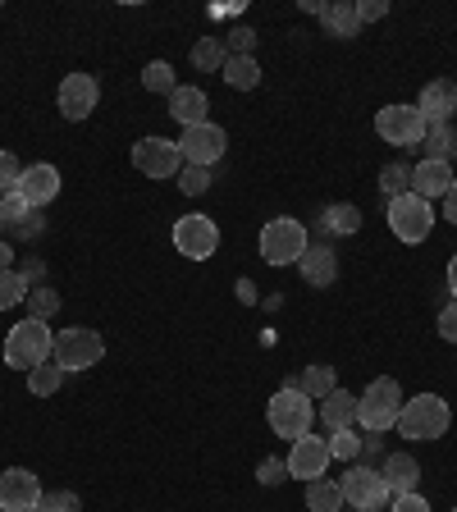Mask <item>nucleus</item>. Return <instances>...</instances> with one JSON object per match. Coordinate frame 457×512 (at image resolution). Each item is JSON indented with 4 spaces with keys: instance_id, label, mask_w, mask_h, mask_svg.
Here are the masks:
<instances>
[{
    "instance_id": "7ed1b4c3",
    "label": "nucleus",
    "mask_w": 457,
    "mask_h": 512,
    "mask_svg": "<svg viewBox=\"0 0 457 512\" xmlns=\"http://www.w3.org/2000/svg\"><path fill=\"white\" fill-rule=\"evenodd\" d=\"M51 348H55V334H51V320H19L5 339V366L10 371H32V366L51 362Z\"/></svg>"
},
{
    "instance_id": "0eeeda50",
    "label": "nucleus",
    "mask_w": 457,
    "mask_h": 512,
    "mask_svg": "<svg viewBox=\"0 0 457 512\" xmlns=\"http://www.w3.org/2000/svg\"><path fill=\"white\" fill-rule=\"evenodd\" d=\"M51 357L60 362V371H92L101 357H106V339L96 330H87V325H74V330H60L55 334V348Z\"/></svg>"
},
{
    "instance_id": "a211bd4d",
    "label": "nucleus",
    "mask_w": 457,
    "mask_h": 512,
    "mask_svg": "<svg viewBox=\"0 0 457 512\" xmlns=\"http://www.w3.org/2000/svg\"><path fill=\"white\" fill-rule=\"evenodd\" d=\"M298 270H302V284H311V288H330L334 279H339V252H334L330 243H311L307 252H302Z\"/></svg>"
},
{
    "instance_id": "c03bdc74",
    "label": "nucleus",
    "mask_w": 457,
    "mask_h": 512,
    "mask_svg": "<svg viewBox=\"0 0 457 512\" xmlns=\"http://www.w3.org/2000/svg\"><path fill=\"white\" fill-rule=\"evenodd\" d=\"M19 275H23V284H28V293H32V288H42L46 284V261H42V256H32V261H23Z\"/></svg>"
},
{
    "instance_id": "4468645a",
    "label": "nucleus",
    "mask_w": 457,
    "mask_h": 512,
    "mask_svg": "<svg viewBox=\"0 0 457 512\" xmlns=\"http://www.w3.org/2000/svg\"><path fill=\"white\" fill-rule=\"evenodd\" d=\"M288 476L293 480H320L325 471H330V439H316V435H302V439H293V448H288Z\"/></svg>"
},
{
    "instance_id": "9d476101",
    "label": "nucleus",
    "mask_w": 457,
    "mask_h": 512,
    "mask_svg": "<svg viewBox=\"0 0 457 512\" xmlns=\"http://www.w3.org/2000/svg\"><path fill=\"white\" fill-rule=\"evenodd\" d=\"M133 165H138V174H147V179H179L183 151H179V142L151 133V138L133 142Z\"/></svg>"
},
{
    "instance_id": "412c9836",
    "label": "nucleus",
    "mask_w": 457,
    "mask_h": 512,
    "mask_svg": "<svg viewBox=\"0 0 457 512\" xmlns=\"http://www.w3.org/2000/svg\"><path fill=\"white\" fill-rule=\"evenodd\" d=\"M316 416H320V426H325V430L357 426V394H348V389H334L330 398H320Z\"/></svg>"
},
{
    "instance_id": "aec40b11",
    "label": "nucleus",
    "mask_w": 457,
    "mask_h": 512,
    "mask_svg": "<svg viewBox=\"0 0 457 512\" xmlns=\"http://www.w3.org/2000/svg\"><path fill=\"white\" fill-rule=\"evenodd\" d=\"M206 110H211V96L202 92V87H192V83H179L170 92V115L179 119L183 128L192 124H206Z\"/></svg>"
},
{
    "instance_id": "5fc2aeb1",
    "label": "nucleus",
    "mask_w": 457,
    "mask_h": 512,
    "mask_svg": "<svg viewBox=\"0 0 457 512\" xmlns=\"http://www.w3.org/2000/svg\"><path fill=\"white\" fill-rule=\"evenodd\" d=\"M5 229H10V224H5V220H0V234H5Z\"/></svg>"
},
{
    "instance_id": "bb28decb",
    "label": "nucleus",
    "mask_w": 457,
    "mask_h": 512,
    "mask_svg": "<svg viewBox=\"0 0 457 512\" xmlns=\"http://www.w3.org/2000/svg\"><path fill=\"white\" fill-rule=\"evenodd\" d=\"M298 384H302V394H307L311 403H320V398H330L334 389H339V375H334V366L316 362V366H307V371L298 375Z\"/></svg>"
},
{
    "instance_id": "de8ad7c7",
    "label": "nucleus",
    "mask_w": 457,
    "mask_h": 512,
    "mask_svg": "<svg viewBox=\"0 0 457 512\" xmlns=\"http://www.w3.org/2000/svg\"><path fill=\"white\" fill-rule=\"evenodd\" d=\"M380 453H384V439H380V435H362V458L375 462Z\"/></svg>"
},
{
    "instance_id": "b1692460",
    "label": "nucleus",
    "mask_w": 457,
    "mask_h": 512,
    "mask_svg": "<svg viewBox=\"0 0 457 512\" xmlns=\"http://www.w3.org/2000/svg\"><path fill=\"white\" fill-rule=\"evenodd\" d=\"M320 229L330 238H352L357 229H362V211L352 202H330L325 211H320Z\"/></svg>"
},
{
    "instance_id": "09e8293b",
    "label": "nucleus",
    "mask_w": 457,
    "mask_h": 512,
    "mask_svg": "<svg viewBox=\"0 0 457 512\" xmlns=\"http://www.w3.org/2000/svg\"><path fill=\"white\" fill-rule=\"evenodd\" d=\"M238 302H243V307H252V302H256V284H252V279H238Z\"/></svg>"
},
{
    "instance_id": "f704fd0d",
    "label": "nucleus",
    "mask_w": 457,
    "mask_h": 512,
    "mask_svg": "<svg viewBox=\"0 0 457 512\" xmlns=\"http://www.w3.org/2000/svg\"><path fill=\"white\" fill-rule=\"evenodd\" d=\"M55 311H60V293H55L51 284L32 288V293H28V316H32V320H51Z\"/></svg>"
},
{
    "instance_id": "9b49d317",
    "label": "nucleus",
    "mask_w": 457,
    "mask_h": 512,
    "mask_svg": "<svg viewBox=\"0 0 457 512\" xmlns=\"http://www.w3.org/2000/svg\"><path fill=\"white\" fill-rule=\"evenodd\" d=\"M179 151H183V165H202V170H211L215 160H224V151H229V133H224L220 124H192L183 128L179 138Z\"/></svg>"
},
{
    "instance_id": "72a5a7b5",
    "label": "nucleus",
    "mask_w": 457,
    "mask_h": 512,
    "mask_svg": "<svg viewBox=\"0 0 457 512\" xmlns=\"http://www.w3.org/2000/svg\"><path fill=\"white\" fill-rule=\"evenodd\" d=\"M19 302H28V284H23L19 270H0V311L19 307Z\"/></svg>"
},
{
    "instance_id": "6e6d98bb",
    "label": "nucleus",
    "mask_w": 457,
    "mask_h": 512,
    "mask_svg": "<svg viewBox=\"0 0 457 512\" xmlns=\"http://www.w3.org/2000/svg\"><path fill=\"white\" fill-rule=\"evenodd\" d=\"M453 512H457V508H453Z\"/></svg>"
},
{
    "instance_id": "37998d69",
    "label": "nucleus",
    "mask_w": 457,
    "mask_h": 512,
    "mask_svg": "<svg viewBox=\"0 0 457 512\" xmlns=\"http://www.w3.org/2000/svg\"><path fill=\"white\" fill-rule=\"evenodd\" d=\"M19 174H23L19 156H14V151H0V188H14V183H19Z\"/></svg>"
},
{
    "instance_id": "393cba45",
    "label": "nucleus",
    "mask_w": 457,
    "mask_h": 512,
    "mask_svg": "<svg viewBox=\"0 0 457 512\" xmlns=\"http://www.w3.org/2000/svg\"><path fill=\"white\" fill-rule=\"evenodd\" d=\"M220 78L234 87V92H256V87H261V64H256V55H229Z\"/></svg>"
},
{
    "instance_id": "5701e85b",
    "label": "nucleus",
    "mask_w": 457,
    "mask_h": 512,
    "mask_svg": "<svg viewBox=\"0 0 457 512\" xmlns=\"http://www.w3.org/2000/svg\"><path fill=\"white\" fill-rule=\"evenodd\" d=\"M320 23H325V37H339V42L357 37V32H362L357 0H330V5H325V14H320Z\"/></svg>"
},
{
    "instance_id": "79ce46f5",
    "label": "nucleus",
    "mask_w": 457,
    "mask_h": 512,
    "mask_svg": "<svg viewBox=\"0 0 457 512\" xmlns=\"http://www.w3.org/2000/svg\"><path fill=\"white\" fill-rule=\"evenodd\" d=\"M389 512H430V503L421 490H412V494H394V499H389Z\"/></svg>"
},
{
    "instance_id": "ea45409f",
    "label": "nucleus",
    "mask_w": 457,
    "mask_h": 512,
    "mask_svg": "<svg viewBox=\"0 0 457 512\" xmlns=\"http://www.w3.org/2000/svg\"><path fill=\"white\" fill-rule=\"evenodd\" d=\"M224 51H229V55H252L256 51V32L243 28V23H238V28H229V37H224Z\"/></svg>"
},
{
    "instance_id": "c9c22d12",
    "label": "nucleus",
    "mask_w": 457,
    "mask_h": 512,
    "mask_svg": "<svg viewBox=\"0 0 457 512\" xmlns=\"http://www.w3.org/2000/svg\"><path fill=\"white\" fill-rule=\"evenodd\" d=\"M37 512H83V499L74 490H46Z\"/></svg>"
},
{
    "instance_id": "4c0bfd02",
    "label": "nucleus",
    "mask_w": 457,
    "mask_h": 512,
    "mask_svg": "<svg viewBox=\"0 0 457 512\" xmlns=\"http://www.w3.org/2000/svg\"><path fill=\"white\" fill-rule=\"evenodd\" d=\"M256 480H261L266 490H275V485H284V480H293V476H288V462L284 458H261V462H256Z\"/></svg>"
},
{
    "instance_id": "a19ab883",
    "label": "nucleus",
    "mask_w": 457,
    "mask_h": 512,
    "mask_svg": "<svg viewBox=\"0 0 457 512\" xmlns=\"http://www.w3.org/2000/svg\"><path fill=\"white\" fill-rule=\"evenodd\" d=\"M42 229H46V215H42V211H28V215H23V220L10 229V234H14V238H23V243H32V238L42 234Z\"/></svg>"
},
{
    "instance_id": "39448f33",
    "label": "nucleus",
    "mask_w": 457,
    "mask_h": 512,
    "mask_svg": "<svg viewBox=\"0 0 457 512\" xmlns=\"http://www.w3.org/2000/svg\"><path fill=\"white\" fill-rule=\"evenodd\" d=\"M266 421H270V430H275L279 439H302V435H311V421H316V403H311L302 389H279L275 398L266 403Z\"/></svg>"
},
{
    "instance_id": "f8f14e48",
    "label": "nucleus",
    "mask_w": 457,
    "mask_h": 512,
    "mask_svg": "<svg viewBox=\"0 0 457 512\" xmlns=\"http://www.w3.org/2000/svg\"><path fill=\"white\" fill-rule=\"evenodd\" d=\"M174 247L188 261H211L220 247V229L211 215H183V220H174Z\"/></svg>"
},
{
    "instance_id": "f03ea898",
    "label": "nucleus",
    "mask_w": 457,
    "mask_h": 512,
    "mask_svg": "<svg viewBox=\"0 0 457 512\" xmlns=\"http://www.w3.org/2000/svg\"><path fill=\"white\" fill-rule=\"evenodd\" d=\"M398 412H403V389H398V380H389V375L371 380L362 394H357V426H362L366 435H384V430H394Z\"/></svg>"
},
{
    "instance_id": "2f4dec72",
    "label": "nucleus",
    "mask_w": 457,
    "mask_h": 512,
    "mask_svg": "<svg viewBox=\"0 0 457 512\" xmlns=\"http://www.w3.org/2000/svg\"><path fill=\"white\" fill-rule=\"evenodd\" d=\"M142 87L147 92H160V96H170L174 87H179V78H174V69L165 60H151L147 69H142Z\"/></svg>"
},
{
    "instance_id": "864d4df0",
    "label": "nucleus",
    "mask_w": 457,
    "mask_h": 512,
    "mask_svg": "<svg viewBox=\"0 0 457 512\" xmlns=\"http://www.w3.org/2000/svg\"><path fill=\"white\" fill-rule=\"evenodd\" d=\"M302 14H316V19H320V14H325V5H320V0H302Z\"/></svg>"
},
{
    "instance_id": "49530a36",
    "label": "nucleus",
    "mask_w": 457,
    "mask_h": 512,
    "mask_svg": "<svg viewBox=\"0 0 457 512\" xmlns=\"http://www.w3.org/2000/svg\"><path fill=\"white\" fill-rule=\"evenodd\" d=\"M439 339L457 343V302H448V307L439 311Z\"/></svg>"
},
{
    "instance_id": "a18cd8bd",
    "label": "nucleus",
    "mask_w": 457,
    "mask_h": 512,
    "mask_svg": "<svg viewBox=\"0 0 457 512\" xmlns=\"http://www.w3.org/2000/svg\"><path fill=\"white\" fill-rule=\"evenodd\" d=\"M389 14V0H357V19L362 23H380Z\"/></svg>"
},
{
    "instance_id": "c756f323",
    "label": "nucleus",
    "mask_w": 457,
    "mask_h": 512,
    "mask_svg": "<svg viewBox=\"0 0 457 512\" xmlns=\"http://www.w3.org/2000/svg\"><path fill=\"white\" fill-rule=\"evenodd\" d=\"M60 384H64V371H60V362H55V357L28 371V389H32V398H51V394H60Z\"/></svg>"
},
{
    "instance_id": "c85d7f7f",
    "label": "nucleus",
    "mask_w": 457,
    "mask_h": 512,
    "mask_svg": "<svg viewBox=\"0 0 457 512\" xmlns=\"http://www.w3.org/2000/svg\"><path fill=\"white\" fill-rule=\"evenodd\" d=\"M229 51H224V37H197L192 42V64L202 69V74H220Z\"/></svg>"
},
{
    "instance_id": "423d86ee",
    "label": "nucleus",
    "mask_w": 457,
    "mask_h": 512,
    "mask_svg": "<svg viewBox=\"0 0 457 512\" xmlns=\"http://www.w3.org/2000/svg\"><path fill=\"white\" fill-rule=\"evenodd\" d=\"M339 490H343V508H357V512H380V508H389V499H394L389 480H384L375 467H366V462H352V467L343 471Z\"/></svg>"
},
{
    "instance_id": "cd10ccee",
    "label": "nucleus",
    "mask_w": 457,
    "mask_h": 512,
    "mask_svg": "<svg viewBox=\"0 0 457 512\" xmlns=\"http://www.w3.org/2000/svg\"><path fill=\"white\" fill-rule=\"evenodd\" d=\"M307 512H343V490L339 480H311L307 485Z\"/></svg>"
},
{
    "instance_id": "603ef678",
    "label": "nucleus",
    "mask_w": 457,
    "mask_h": 512,
    "mask_svg": "<svg viewBox=\"0 0 457 512\" xmlns=\"http://www.w3.org/2000/svg\"><path fill=\"white\" fill-rule=\"evenodd\" d=\"M448 293H453V302H457V252L448 256Z\"/></svg>"
},
{
    "instance_id": "a878e982",
    "label": "nucleus",
    "mask_w": 457,
    "mask_h": 512,
    "mask_svg": "<svg viewBox=\"0 0 457 512\" xmlns=\"http://www.w3.org/2000/svg\"><path fill=\"white\" fill-rule=\"evenodd\" d=\"M421 151H426V160H448V165H453V156H457V128L453 124H430L426 138H421Z\"/></svg>"
},
{
    "instance_id": "ddd939ff",
    "label": "nucleus",
    "mask_w": 457,
    "mask_h": 512,
    "mask_svg": "<svg viewBox=\"0 0 457 512\" xmlns=\"http://www.w3.org/2000/svg\"><path fill=\"white\" fill-rule=\"evenodd\" d=\"M55 101H60V115L69 119V124H83V119L101 106V83H96L92 74H64Z\"/></svg>"
},
{
    "instance_id": "2eb2a0df",
    "label": "nucleus",
    "mask_w": 457,
    "mask_h": 512,
    "mask_svg": "<svg viewBox=\"0 0 457 512\" xmlns=\"http://www.w3.org/2000/svg\"><path fill=\"white\" fill-rule=\"evenodd\" d=\"M42 485L28 467H5L0 471V512H37L42 503Z\"/></svg>"
},
{
    "instance_id": "f257e3e1",
    "label": "nucleus",
    "mask_w": 457,
    "mask_h": 512,
    "mask_svg": "<svg viewBox=\"0 0 457 512\" xmlns=\"http://www.w3.org/2000/svg\"><path fill=\"white\" fill-rule=\"evenodd\" d=\"M453 426V407L444 403L439 394H416L403 398V412H398V435L412 439V444H435V439L448 435Z\"/></svg>"
},
{
    "instance_id": "1a4fd4ad",
    "label": "nucleus",
    "mask_w": 457,
    "mask_h": 512,
    "mask_svg": "<svg viewBox=\"0 0 457 512\" xmlns=\"http://www.w3.org/2000/svg\"><path fill=\"white\" fill-rule=\"evenodd\" d=\"M426 128V115L416 106H403V101H394V106H384L375 115V138H384L389 147H421Z\"/></svg>"
},
{
    "instance_id": "7c9ffc66",
    "label": "nucleus",
    "mask_w": 457,
    "mask_h": 512,
    "mask_svg": "<svg viewBox=\"0 0 457 512\" xmlns=\"http://www.w3.org/2000/svg\"><path fill=\"white\" fill-rule=\"evenodd\" d=\"M412 170L416 165H407V160H389L380 170V192L394 202V197H403V192H412Z\"/></svg>"
},
{
    "instance_id": "58836bf2",
    "label": "nucleus",
    "mask_w": 457,
    "mask_h": 512,
    "mask_svg": "<svg viewBox=\"0 0 457 512\" xmlns=\"http://www.w3.org/2000/svg\"><path fill=\"white\" fill-rule=\"evenodd\" d=\"M28 211H32V206L23 202V192H19V188H10V192H5V197H0V220L10 224V229H14V224H19Z\"/></svg>"
},
{
    "instance_id": "4be33fe9",
    "label": "nucleus",
    "mask_w": 457,
    "mask_h": 512,
    "mask_svg": "<svg viewBox=\"0 0 457 512\" xmlns=\"http://www.w3.org/2000/svg\"><path fill=\"white\" fill-rule=\"evenodd\" d=\"M380 476L389 480V490L394 494H412L416 485H421V462H416L412 453H384Z\"/></svg>"
},
{
    "instance_id": "8fccbe9b",
    "label": "nucleus",
    "mask_w": 457,
    "mask_h": 512,
    "mask_svg": "<svg viewBox=\"0 0 457 512\" xmlns=\"http://www.w3.org/2000/svg\"><path fill=\"white\" fill-rule=\"evenodd\" d=\"M0 270H14V243L0 238Z\"/></svg>"
},
{
    "instance_id": "dca6fc26",
    "label": "nucleus",
    "mask_w": 457,
    "mask_h": 512,
    "mask_svg": "<svg viewBox=\"0 0 457 512\" xmlns=\"http://www.w3.org/2000/svg\"><path fill=\"white\" fill-rule=\"evenodd\" d=\"M14 188L23 192V202L32 206V211H42L46 202H55L60 197V170L55 165H46V160H37V165H23L19 183Z\"/></svg>"
},
{
    "instance_id": "20e7f679",
    "label": "nucleus",
    "mask_w": 457,
    "mask_h": 512,
    "mask_svg": "<svg viewBox=\"0 0 457 512\" xmlns=\"http://www.w3.org/2000/svg\"><path fill=\"white\" fill-rule=\"evenodd\" d=\"M256 247L266 256V266H298L302 252L311 247V234H307V224L293 220V215H275V220H266Z\"/></svg>"
},
{
    "instance_id": "473e14b6",
    "label": "nucleus",
    "mask_w": 457,
    "mask_h": 512,
    "mask_svg": "<svg viewBox=\"0 0 457 512\" xmlns=\"http://www.w3.org/2000/svg\"><path fill=\"white\" fill-rule=\"evenodd\" d=\"M330 458H339V462H357L362 458V435L357 430H330Z\"/></svg>"
},
{
    "instance_id": "6ab92c4d",
    "label": "nucleus",
    "mask_w": 457,
    "mask_h": 512,
    "mask_svg": "<svg viewBox=\"0 0 457 512\" xmlns=\"http://www.w3.org/2000/svg\"><path fill=\"white\" fill-rule=\"evenodd\" d=\"M453 165L448 160H416V170H412V192L416 197H426V202H435V197H448V188H453Z\"/></svg>"
},
{
    "instance_id": "f3484780",
    "label": "nucleus",
    "mask_w": 457,
    "mask_h": 512,
    "mask_svg": "<svg viewBox=\"0 0 457 512\" xmlns=\"http://www.w3.org/2000/svg\"><path fill=\"white\" fill-rule=\"evenodd\" d=\"M416 110L426 115V124H453V115H457V83H453V78H435V83H426V87H421Z\"/></svg>"
},
{
    "instance_id": "6e6552de",
    "label": "nucleus",
    "mask_w": 457,
    "mask_h": 512,
    "mask_svg": "<svg viewBox=\"0 0 457 512\" xmlns=\"http://www.w3.org/2000/svg\"><path fill=\"white\" fill-rule=\"evenodd\" d=\"M389 229H394L398 243H426L435 234V206L416 192H403L389 202Z\"/></svg>"
},
{
    "instance_id": "3c124183",
    "label": "nucleus",
    "mask_w": 457,
    "mask_h": 512,
    "mask_svg": "<svg viewBox=\"0 0 457 512\" xmlns=\"http://www.w3.org/2000/svg\"><path fill=\"white\" fill-rule=\"evenodd\" d=\"M444 211H448V224H457V179H453V188H448V197H444Z\"/></svg>"
},
{
    "instance_id": "e433bc0d",
    "label": "nucleus",
    "mask_w": 457,
    "mask_h": 512,
    "mask_svg": "<svg viewBox=\"0 0 457 512\" xmlns=\"http://www.w3.org/2000/svg\"><path fill=\"white\" fill-rule=\"evenodd\" d=\"M179 192H188V197L211 192V170H202V165H183L179 170Z\"/></svg>"
}]
</instances>
